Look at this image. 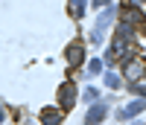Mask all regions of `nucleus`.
<instances>
[{
  "mask_svg": "<svg viewBox=\"0 0 146 125\" xmlns=\"http://www.w3.org/2000/svg\"><path fill=\"white\" fill-rule=\"evenodd\" d=\"M143 73H146V58L135 55V58L126 61V67H123V79H126V82H137V79H143Z\"/></svg>",
  "mask_w": 146,
  "mask_h": 125,
  "instance_id": "1",
  "label": "nucleus"
},
{
  "mask_svg": "<svg viewBox=\"0 0 146 125\" xmlns=\"http://www.w3.org/2000/svg\"><path fill=\"white\" fill-rule=\"evenodd\" d=\"M114 20V9H105L102 15H100V20H96V26H94V32H91V41L94 44H102V38H105V26Z\"/></svg>",
  "mask_w": 146,
  "mask_h": 125,
  "instance_id": "2",
  "label": "nucleus"
},
{
  "mask_svg": "<svg viewBox=\"0 0 146 125\" xmlns=\"http://www.w3.org/2000/svg\"><path fill=\"white\" fill-rule=\"evenodd\" d=\"M73 102H76V87H73V82H62V87H58V108L70 111Z\"/></svg>",
  "mask_w": 146,
  "mask_h": 125,
  "instance_id": "3",
  "label": "nucleus"
},
{
  "mask_svg": "<svg viewBox=\"0 0 146 125\" xmlns=\"http://www.w3.org/2000/svg\"><path fill=\"white\" fill-rule=\"evenodd\" d=\"M143 108H146V96H143V99H135V102H129L126 108H120V111H117V119H131V116H137Z\"/></svg>",
  "mask_w": 146,
  "mask_h": 125,
  "instance_id": "4",
  "label": "nucleus"
},
{
  "mask_svg": "<svg viewBox=\"0 0 146 125\" xmlns=\"http://www.w3.org/2000/svg\"><path fill=\"white\" fill-rule=\"evenodd\" d=\"M82 61H85V47H82V41H73L67 47V64L70 67H79Z\"/></svg>",
  "mask_w": 146,
  "mask_h": 125,
  "instance_id": "5",
  "label": "nucleus"
},
{
  "mask_svg": "<svg viewBox=\"0 0 146 125\" xmlns=\"http://www.w3.org/2000/svg\"><path fill=\"white\" fill-rule=\"evenodd\" d=\"M62 116H64L62 108H44L41 111V122L44 125H62Z\"/></svg>",
  "mask_w": 146,
  "mask_h": 125,
  "instance_id": "6",
  "label": "nucleus"
},
{
  "mask_svg": "<svg viewBox=\"0 0 146 125\" xmlns=\"http://www.w3.org/2000/svg\"><path fill=\"white\" fill-rule=\"evenodd\" d=\"M105 114H108V108H105V105H94V108L88 111V119H85V125H96V122H102Z\"/></svg>",
  "mask_w": 146,
  "mask_h": 125,
  "instance_id": "7",
  "label": "nucleus"
},
{
  "mask_svg": "<svg viewBox=\"0 0 146 125\" xmlns=\"http://www.w3.org/2000/svg\"><path fill=\"white\" fill-rule=\"evenodd\" d=\"M85 15V0H70V18H82Z\"/></svg>",
  "mask_w": 146,
  "mask_h": 125,
  "instance_id": "8",
  "label": "nucleus"
},
{
  "mask_svg": "<svg viewBox=\"0 0 146 125\" xmlns=\"http://www.w3.org/2000/svg\"><path fill=\"white\" fill-rule=\"evenodd\" d=\"M105 84L111 87V90H117V87H120V76H117V73H105Z\"/></svg>",
  "mask_w": 146,
  "mask_h": 125,
  "instance_id": "9",
  "label": "nucleus"
},
{
  "mask_svg": "<svg viewBox=\"0 0 146 125\" xmlns=\"http://www.w3.org/2000/svg\"><path fill=\"white\" fill-rule=\"evenodd\" d=\"M88 73H94V76H96V73H102V61H100V58H94L91 64H88Z\"/></svg>",
  "mask_w": 146,
  "mask_h": 125,
  "instance_id": "10",
  "label": "nucleus"
},
{
  "mask_svg": "<svg viewBox=\"0 0 146 125\" xmlns=\"http://www.w3.org/2000/svg\"><path fill=\"white\" fill-rule=\"evenodd\" d=\"M126 6H135V9L143 12V9H146V0H126Z\"/></svg>",
  "mask_w": 146,
  "mask_h": 125,
  "instance_id": "11",
  "label": "nucleus"
},
{
  "mask_svg": "<svg viewBox=\"0 0 146 125\" xmlns=\"http://www.w3.org/2000/svg\"><path fill=\"white\" fill-rule=\"evenodd\" d=\"M85 99H88V102H94V99H96V87H88V90H85Z\"/></svg>",
  "mask_w": 146,
  "mask_h": 125,
  "instance_id": "12",
  "label": "nucleus"
},
{
  "mask_svg": "<svg viewBox=\"0 0 146 125\" xmlns=\"http://www.w3.org/2000/svg\"><path fill=\"white\" fill-rule=\"evenodd\" d=\"M131 90L140 93V96H146V84H131Z\"/></svg>",
  "mask_w": 146,
  "mask_h": 125,
  "instance_id": "13",
  "label": "nucleus"
},
{
  "mask_svg": "<svg viewBox=\"0 0 146 125\" xmlns=\"http://www.w3.org/2000/svg\"><path fill=\"white\" fill-rule=\"evenodd\" d=\"M94 6H108V0H94Z\"/></svg>",
  "mask_w": 146,
  "mask_h": 125,
  "instance_id": "14",
  "label": "nucleus"
},
{
  "mask_svg": "<svg viewBox=\"0 0 146 125\" xmlns=\"http://www.w3.org/2000/svg\"><path fill=\"white\" fill-rule=\"evenodd\" d=\"M3 116H6V111H3V105H0V122H3Z\"/></svg>",
  "mask_w": 146,
  "mask_h": 125,
  "instance_id": "15",
  "label": "nucleus"
}]
</instances>
